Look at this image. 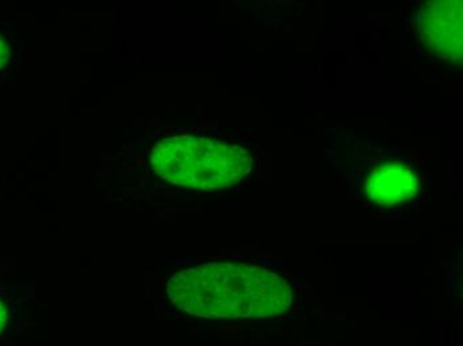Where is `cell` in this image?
Returning <instances> with one entry per match:
<instances>
[{
  "instance_id": "cell-1",
  "label": "cell",
  "mask_w": 463,
  "mask_h": 346,
  "mask_svg": "<svg viewBox=\"0 0 463 346\" xmlns=\"http://www.w3.org/2000/svg\"><path fill=\"white\" fill-rule=\"evenodd\" d=\"M160 306L175 317L207 322H269L295 309V281L272 261L182 263L163 272Z\"/></svg>"
},
{
  "instance_id": "cell-2",
  "label": "cell",
  "mask_w": 463,
  "mask_h": 346,
  "mask_svg": "<svg viewBox=\"0 0 463 346\" xmlns=\"http://www.w3.org/2000/svg\"><path fill=\"white\" fill-rule=\"evenodd\" d=\"M160 180L191 191H219L241 182L253 173L257 154L233 140L180 135L160 140L151 154Z\"/></svg>"
},
{
  "instance_id": "cell-3",
  "label": "cell",
  "mask_w": 463,
  "mask_h": 346,
  "mask_svg": "<svg viewBox=\"0 0 463 346\" xmlns=\"http://www.w3.org/2000/svg\"><path fill=\"white\" fill-rule=\"evenodd\" d=\"M347 165L352 196L364 210L395 215L418 207L425 199L428 173L403 151L355 143Z\"/></svg>"
},
{
  "instance_id": "cell-4",
  "label": "cell",
  "mask_w": 463,
  "mask_h": 346,
  "mask_svg": "<svg viewBox=\"0 0 463 346\" xmlns=\"http://www.w3.org/2000/svg\"><path fill=\"white\" fill-rule=\"evenodd\" d=\"M417 41L430 58L449 64L462 61V2H428L418 8Z\"/></svg>"
},
{
  "instance_id": "cell-5",
  "label": "cell",
  "mask_w": 463,
  "mask_h": 346,
  "mask_svg": "<svg viewBox=\"0 0 463 346\" xmlns=\"http://www.w3.org/2000/svg\"><path fill=\"white\" fill-rule=\"evenodd\" d=\"M21 312L7 294L0 291V346L10 344L21 333Z\"/></svg>"
},
{
  "instance_id": "cell-6",
  "label": "cell",
  "mask_w": 463,
  "mask_h": 346,
  "mask_svg": "<svg viewBox=\"0 0 463 346\" xmlns=\"http://www.w3.org/2000/svg\"><path fill=\"white\" fill-rule=\"evenodd\" d=\"M8 58H10V46L7 41L0 35V70L7 64Z\"/></svg>"
}]
</instances>
